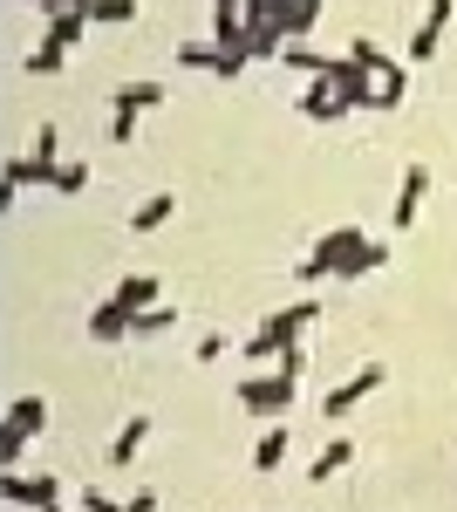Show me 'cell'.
<instances>
[{
	"label": "cell",
	"instance_id": "1",
	"mask_svg": "<svg viewBox=\"0 0 457 512\" xmlns=\"http://www.w3.org/2000/svg\"><path fill=\"white\" fill-rule=\"evenodd\" d=\"M376 267H389V239H369L362 226H335V233H321L314 246H307L301 260V280H362L376 274Z\"/></svg>",
	"mask_w": 457,
	"mask_h": 512
},
{
	"label": "cell",
	"instance_id": "2",
	"mask_svg": "<svg viewBox=\"0 0 457 512\" xmlns=\"http://www.w3.org/2000/svg\"><path fill=\"white\" fill-rule=\"evenodd\" d=\"M287 403H294V376H287V369H253V376L239 383V410H253V417H267V424H287Z\"/></svg>",
	"mask_w": 457,
	"mask_h": 512
},
{
	"label": "cell",
	"instance_id": "3",
	"mask_svg": "<svg viewBox=\"0 0 457 512\" xmlns=\"http://www.w3.org/2000/svg\"><path fill=\"white\" fill-rule=\"evenodd\" d=\"M314 82H328V89L342 96L348 110H376V76H369V69H362L355 55H328V62H321V76H314Z\"/></svg>",
	"mask_w": 457,
	"mask_h": 512
},
{
	"label": "cell",
	"instance_id": "4",
	"mask_svg": "<svg viewBox=\"0 0 457 512\" xmlns=\"http://www.w3.org/2000/svg\"><path fill=\"white\" fill-rule=\"evenodd\" d=\"M0 499L14 512H41V506H55L62 499V485L48 472H0Z\"/></svg>",
	"mask_w": 457,
	"mask_h": 512
},
{
	"label": "cell",
	"instance_id": "5",
	"mask_svg": "<svg viewBox=\"0 0 457 512\" xmlns=\"http://www.w3.org/2000/svg\"><path fill=\"white\" fill-rule=\"evenodd\" d=\"M314 315H321L314 301H287L280 315H267V321H260V335H267L273 349L287 355V349H301V335H307V328H314Z\"/></svg>",
	"mask_w": 457,
	"mask_h": 512
},
{
	"label": "cell",
	"instance_id": "6",
	"mask_svg": "<svg viewBox=\"0 0 457 512\" xmlns=\"http://www.w3.org/2000/svg\"><path fill=\"white\" fill-rule=\"evenodd\" d=\"M376 390H382V362H362V369H355L348 383H335V390L321 396V410H328V424H335V417H348V410H355L362 396H376Z\"/></svg>",
	"mask_w": 457,
	"mask_h": 512
},
{
	"label": "cell",
	"instance_id": "7",
	"mask_svg": "<svg viewBox=\"0 0 457 512\" xmlns=\"http://www.w3.org/2000/svg\"><path fill=\"white\" fill-rule=\"evenodd\" d=\"M423 198H430V171L410 164V171H403V185H396V205H389V226H396V233H410V226H417Z\"/></svg>",
	"mask_w": 457,
	"mask_h": 512
},
{
	"label": "cell",
	"instance_id": "8",
	"mask_svg": "<svg viewBox=\"0 0 457 512\" xmlns=\"http://www.w3.org/2000/svg\"><path fill=\"white\" fill-rule=\"evenodd\" d=\"M451 14H457V0H430V7H423L417 35H410V62H430V55L444 48V28H451Z\"/></svg>",
	"mask_w": 457,
	"mask_h": 512
},
{
	"label": "cell",
	"instance_id": "9",
	"mask_svg": "<svg viewBox=\"0 0 457 512\" xmlns=\"http://www.w3.org/2000/svg\"><path fill=\"white\" fill-rule=\"evenodd\" d=\"M89 342H96V349L137 342V315H130V308H116V301H96V315H89Z\"/></svg>",
	"mask_w": 457,
	"mask_h": 512
},
{
	"label": "cell",
	"instance_id": "10",
	"mask_svg": "<svg viewBox=\"0 0 457 512\" xmlns=\"http://www.w3.org/2000/svg\"><path fill=\"white\" fill-rule=\"evenodd\" d=\"M157 294H164V287H157V274H123L110 301H116V308H130V315H151Z\"/></svg>",
	"mask_w": 457,
	"mask_h": 512
},
{
	"label": "cell",
	"instance_id": "11",
	"mask_svg": "<svg viewBox=\"0 0 457 512\" xmlns=\"http://www.w3.org/2000/svg\"><path fill=\"white\" fill-rule=\"evenodd\" d=\"M7 431H21L35 444V437L48 431V396H14V403H7Z\"/></svg>",
	"mask_w": 457,
	"mask_h": 512
},
{
	"label": "cell",
	"instance_id": "12",
	"mask_svg": "<svg viewBox=\"0 0 457 512\" xmlns=\"http://www.w3.org/2000/svg\"><path fill=\"white\" fill-rule=\"evenodd\" d=\"M151 444V417H130L123 431L110 437V451H103V465H137V451Z\"/></svg>",
	"mask_w": 457,
	"mask_h": 512
},
{
	"label": "cell",
	"instance_id": "13",
	"mask_svg": "<svg viewBox=\"0 0 457 512\" xmlns=\"http://www.w3.org/2000/svg\"><path fill=\"white\" fill-rule=\"evenodd\" d=\"M164 96H171V89H164L157 76H144V82H116V110H130V117H144V110H157Z\"/></svg>",
	"mask_w": 457,
	"mask_h": 512
},
{
	"label": "cell",
	"instance_id": "14",
	"mask_svg": "<svg viewBox=\"0 0 457 512\" xmlns=\"http://www.w3.org/2000/svg\"><path fill=\"white\" fill-rule=\"evenodd\" d=\"M280 55H287V28L253 21V28H246V62H280Z\"/></svg>",
	"mask_w": 457,
	"mask_h": 512
},
{
	"label": "cell",
	"instance_id": "15",
	"mask_svg": "<svg viewBox=\"0 0 457 512\" xmlns=\"http://www.w3.org/2000/svg\"><path fill=\"white\" fill-rule=\"evenodd\" d=\"M171 212H178V198H171V192H151L137 212H130V233L144 239V233H157V226H171Z\"/></svg>",
	"mask_w": 457,
	"mask_h": 512
},
{
	"label": "cell",
	"instance_id": "16",
	"mask_svg": "<svg viewBox=\"0 0 457 512\" xmlns=\"http://www.w3.org/2000/svg\"><path fill=\"white\" fill-rule=\"evenodd\" d=\"M301 117H307V123H342V117H348V103L335 96V89H328V82H314V89L301 96Z\"/></svg>",
	"mask_w": 457,
	"mask_h": 512
},
{
	"label": "cell",
	"instance_id": "17",
	"mask_svg": "<svg viewBox=\"0 0 457 512\" xmlns=\"http://www.w3.org/2000/svg\"><path fill=\"white\" fill-rule=\"evenodd\" d=\"M89 28H96V21H89L82 7H55V14H48V35H41V41H62V48H76Z\"/></svg>",
	"mask_w": 457,
	"mask_h": 512
},
{
	"label": "cell",
	"instance_id": "18",
	"mask_svg": "<svg viewBox=\"0 0 457 512\" xmlns=\"http://www.w3.org/2000/svg\"><path fill=\"white\" fill-rule=\"evenodd\" d=\"M55 178V164L41 158H7V171H0V192H21V185H48Z\"/></svg>",
	"mask_w": 457,
	"mask_h": 512
},
{
	"label": "cell",
	"instance_id": "19",
	"mask_svg": "<svg viewBox=\"0 0 457 512\" xmlns=\"http://www.w3.org/2000/svg\"><path fill=\"white\" fill-rule=\"evenodd\" d=\"M348 458H355V444H348V437H328V444H321V458H314V465H307V478H314V485H321V478H335V472H342Z\"/></svg>",
	"mask_w": 457,
	"mask_h": 512
},
{
	"label": "cell",
	"instance_id": "20",
	"mask_svg": "<svg viewBox=\"0 0 457 512\" xmlns=\"http://www.w3.org/2000/svg\"><path fill=\"white\" fill-rule=\"evenodd\" d=\"M280 458H287V424H267V437L253 444V472H280Z\"/></svg>",
	"mask_w": 457,
	"mask_h": 512
},
{
	"label": "cell",
	"instance_id": "21",
	"mask_svg": "<svg viewBox=\"0 0 457 512\" xmlns=\"http://www.w3.org/2000/svg\"><path fill=\"white\" fill-rule=\"evenodd\" d=\"M62 62H69V48H62V41H41V48H28L21 69H28V76H62Z\"/></svg>",
	"mask_w": 457,
	"mask_h": 512
},
{
	"label": "cell",
	"instance_id": "22",
	"mask_svg": "<svg viewBox=\"0 0 457 512\" xmlns=\"http://www.w3.org/2000/svg\"><path fill=\"white\" fill-rule=\"evenodd\" d=\"M48 192H62V198H76V192H89V164H82V158H69V164H55V178H48Z\"/></svg>",
	"mask_w": 457,
	"mask_h": 512
},
{
	"label": "cell",
	"instance_id": "23",
	"mask_svg": "<svg viewBox=\"0 0 457 512\" xmlns=\"http://www.w3.org/2000/svg\"><path fill=\"white\" fill-rule=\"evenodd\" d=\"M348 55H355V62H362V69H369V76H389V69H396V62H389V55H382V48H376V41H369V35H355V41H348Z\"/></svg>",
	"mask_w": 457,
	"mask_h": 512
},
{
	"label": "cell",
	"instance_id": "24",
	"mask_svg": "<svg viewBox=\"0 0 457 512\" xmlns=\"http://www.w3.org/2000/svg\"><path fill=\"white\" fill-rule=\"evenodd\" d=\"M171 328H178V308H171V301H157L151 315H137V342H151V335H171Z\"/></svg>",
	"mask_w": 457,
	"mask_h": 512
},
{
	"label": "cell",
	"instance_id": "25",
	"mask_svg": "<svg viewBox=\"0 0 457 512\" xmlns=\"http://www.w3.org/2000/svg\"><path fill=\"white\" fill-rule=\"evenodd\" d=\"M89 21H103V28H123V21H137V0H96V7H89Z\"/></svg>",
	"mask_w": 457,
	"mask_h": 512
},
{
	"label": "cell",
	"instance_id": "26",
	"mask_svg": "<svg viewBox=\"0 0 457 512\" xmlns=\"http://www.w3.org/2000/svg\"><path fill=\"white\" fill-rule=\"evenodd\" d=\"M321 62L328 55H314L307 41H287V55H280V69H301V76H321Z\"/></svg>",
	"mask_w": 457,
	"mask_h": 512
},
{
	"label": "cell",
	"instance_id": "27",
	"mask_svg": "<svg viewBox=\"0 0 457 512\" xmlns=\"http://www.w3.org/2000/svg\"><path fill=\"white\" fill-rule=\"evenodd\" d=\"M403 96H410V76H403V69H389V76L376 82V110H396Z\"/></svg>",
	"mask_w": 457,
	"mask_h": 512
},
{
	"label": "cell",
	"instance_id": "28",
	"mask_svg": "<svg viewBox=\"0 0 457 512\" xmlns=\"http://www.w3.org/2000/svg\"><path fill=\"white\" fill-rule=\"evenodd\" d=\"M55 151H62V130H55V123H35V144H28V158H41V164H62Z\"/></svg>",
	"mask_w": 457,
	"mask_h": 512
},
{
	"label": "cell",
	"instance_id": "29",
	"mask_svg": "<svg viewBox=\"0 0 457 512\" xmlns=\"http://www.w3.org/2000/svg\"><path fill=\"white\" fill-rule=\"evenodd\" d=\"M178 69H219V48L212 41H185L178 48Z\"/></svg>",
	"mask_w": 457,
	"mask_h": 512
},
{
	"label": "cell",
	"instance_id": "30",
	"mask_svg": "<svg viewBox=\"0 0 457 512\" xmlns=\"http://www.w3.org/2000/svg\"><path fill=\"white\" fill-rule=\"evenodd\" d=\"M21 458H28V437H21V431H7V424H0V472H14Z\"/></svg>",
	"mask_w": 457,
	"mask_h": 512
},
{
	"label": "cell",
	"instance_id": "31",
	"mask_svg": "<svg viewBox=\"0 0 457 512\" xmlns=\"http://www.w3.org/2000/svg\"><path fill=\"white\" fill-rule=\"evenodd\" d=\"M137 130H144V117H130V110H116V117H110V144H137Z\"/></svg>",
	"mask_w": 457,
	"mask_h": 512
},
{
	"label": "cell",
	"instance_id": "32",
	"mask_svg": "<svg viewBox=\"0 0 457 512\" xmlns=\"http://www.w3.org/2000/svg\"><path fill=\"white\" fill-rule=\"evenodd\" d=\"M239 355H246V362H260V369H267V362H280V349H273L267 335H253V342H246V349H239Z\"/></svg>",
	"mask_w": 457,
	"mask_h": 512
},
{
	"label": "cell",
	"instance_id": "33",
	"mask_svg": "<svg viewBox=\"0 0 457 512\" xmlns=\"http://www.w3.org/2000/svg\"><path fill=\"white\" fill-rule=\"evenodd\" d=\"M82 512H123V506H116L110 492H96V485H82Z\"/></svg>",
	"mask_w": 457,
	"mask_h": 512
},
{
	"label": "cell",
	"instance_id": "34",
	"mask_svg": "<svg viewBox=\"0 0 457 512\" xmlns=\"http://www.w3.org/2000/svg\"><path fill=\"white\" fill-rule=\"evenodd\" d=\"M191 355H198V362H219V355H226V335L212 328V335H205V342H198V349H191Z\"/></svg>",
	"mask_w": 457,
	"mask_h": 512
},
{
	"label": "cell",
	"instance_id": "35",
	"mask_svg": "<svg viewBox=\"0 0 457 512\" xmlns=\"http://www.w3.org/2000/svg\"><path fill=\"white\" fill-rule=\"evenodd\" d=\"M219 82H232V76H246V55H219V69H212Z\"/></svg>",
	"mask_w": 457,
	"mask_h": 512
},
{
	"label": "cell",
	"instance_id": "36",
	"mask_svg": "<svg viewBox=\"0 0 457 512\" xmlns=\"http://www.w3.org/2000/svg\"><path fill=\"white\" fill-rule=\"evenodd\" d=\"M123 512H157V492H137V499H123Z\"/></svg>",
	"mask_w": 457,
	"mask_h": 512
},
{
	"label": "cell",
	"instance_id": "37",
	"mask_svg": "<svg viewBox=\"0 0 457 512\" xmlns=\"http://www.w3.org/2000/svg\"><path fill=\"white\" fill-rule=\"evenodd\" d=\"M28 7H41V14H48V7H55V0H28Z\"/></svg>",
	"mask_w": 457,
	"mask_h": 512
},
{
	"label": "cell",
	"instance_id": "38",
	"mask_svg": "<svg viewBox=\"0 0 457 512\" xmlns=\"http://www.w3.org/2000/svg\"><path fill=\"white\" fill-rule=\"evenodd\" d=\"M41 512H62V499H55V506H41Z\"/></svg>",
	"mask_w": 457,
	"mask_h": 512
}]
</instances>
